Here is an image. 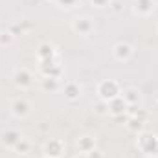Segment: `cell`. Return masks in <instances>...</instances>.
<instances>
[{"label": "cell", "mask_w": 158, "mask_h": 158, "mask_svg": "<svg viewBox=\"0 0 158 158\" xmlns=\"http://www.w3.org/2000/svg\"><path fill=\"white\" fill-rule=\"evenodd\" d=\"M136 149L145 156H158V134L147 131L136 134Z\"/></svg>", "instance_id": "6da1fadb"}, {"label": "cell", "mask_w": 158, "mask_h": 158, "mask_svg": "<svg viewBox=\"0 0 158 158\" xmlns=\"http://www.w3.org/2000/svg\"><path fill=\"white\" fill-rule=\"evenodd\" d=\"M96 94H98V98L101 101H107L109 103L110 99L118 98L119 94H121V85H119L116 79H103V81L98 83Z\"/></svg>", "instance_id": "7a4b0ae2"}, {"label": "cell", "mask_w": 158, "mask_h": 158, "mask_svg": "<svg viewBox=\"0 0 158 158\" xmlns=\"http://www.w3.org/2000/svg\"><path fill=\"white\" fill-rule=\"evenodd\" d=\"M37 63H39L40 77L61 79V76H63V66L59 63V57H55V59H44V61H37Z\"/></svg>", "instance_id": "3957f363"}, {"label": "cell", "mask_w": 158, "mask_h": 158, "mask_svg": "<svg viewBox=\"0 0 158 158\" xmlns=\"http://www.w3.org/2000/svg\"><path fill=\"white\" fill-rule=\"evenodd\" d=\"M112 55H114V59L119 61V63H127V61H131L132 55H134V46H132L131 42L119 40V42H116V44L112 46Z\"/></svg>", "instance_id": "277c9868"}, {"label": "cell", "mask_w": 158, "mask_h": 158, "mask_svg": "<svg viewBox=\"0 0 158 158\" xmlns=\"http://www.w3.org/2000/svg\"><path fill=\"white\" fill-rule=\"evenodd\" d=\"M64 149H66V145L61 138H50V140H46V143L42 147V153L48 158H61Z\"/></svg>", "instance_id": "5b68a950"}, {"label": "cell", "mask_w": 158, "mask_h": 158, "mask_svg": "<svg viewBox=\"0 0 158 158\" xmlns=\"http://www.w3.org/2000/svg\"><path fill=\"white\" fill-rule=\"evenodd\" d=\"M13 85L19 86V88H30L31 83H33V74L31 70H28L26 66H20L13 72Z\"/></svg>", "instance_id": "8992f818"}, {"label": "cell", "mask_w": 158, "mask_h": 158, "mask_svg": "<svg viewBox=\"0 0 158 158\" xmlns=\"http://www.w3.org/2000/svg\"><path fill=\"white\" fill-rule=\"evenodd\" d=\"M72 30L77 35H90L94 31V22L88 15H81V17H76L72 20Z\"/></svg>", "instance_id": "52a82bcc"}, {"label": "cell", "mask_w": 158, "mask_h": 158, "mask_svg": "<svg viewBox=\"0 0 158 158\" xmlns=\"http://www.w3.org/2000/svg\"><path fill=\"white\" fill-rule=\"evenodd\" d=\"M127 109H129V105H127V101L121 96H118V98H114V99L109 101V114L114 119L127 118Z\"/></svg>", "instance_id": "ba28073f"}, {"label": "cell", "mask_w": 158, "mask_h": 158, "mask_svg": "<svg viewBox=\"0 0 158 158\" xmlns=\"http://www.w3.org/2000/svg\"><path fill=\"white\" fill-rule=\"evenodd\" d=\"M20 138H22L20 131H17V129H6V131L0 132V145L6 147V149H13L19 143Z\"/></svg>", "instance_id": "9c48e42d"}, {"label": "cell", "mask_w": 158, "mask_h": 158, "mask_svg": "<svg viewBox=\"0 0 158 158\" xmlns=\"http://www.w3.org/2000/svg\"><path fill=\"white\" fill-rule=\"evenodd\" d=\"M9 109H11V114H13L15 118H19V119L30 116V112H31V105H30L24 98H17V99H13Z\"/></svg>", "instance_id": "30bf717a"}, {"label": "cell", "mask_w": 158, "mask_h": 158, "mask_svg": "<svg viewBox=\"0 0 158 158\" xmlns=\"http://www.w3.org/2000/svg\"><path fill=\"white\" fill-rule=\"evenodd\" d=\"M76 147H77V153H90L92 149L98 147L96 143V136L92 134H83L76 140Z\"/></svg>", "instance_id": "8fae6325"}, {"label": "cell", "mask_w": 158, "mask_h": 158, "mask_svg": "<svg viewBox=\"0 0 158 158\" xmlns=\"http://www.w3.org/2000/svg\"><path fill=\"white\" fill-rule=\"evenodd\" d=\"M119 96L127 101V105H140V101H142V92L136 86H125V88H121Z\"/></svg>", "instance_id": "7c38bea8"}, {"label": "cell", "mask_w": 158, "mask_h": 158, "mask_svg": "<svg viewBox=\"0 0 158 158\" xmlns=\"http://www.w3.org/2000/svg\"><path fill=\"white\" fill-rule=\"evenodd\" d=\"M81 92H83V88H81V85H79L77 81H68L63 86V94H64V98L68 101H77L79 98H81Z\"/></svg>", "instance_id": "4fadbf2b"}, {"label": "cell", "mask_w": 158, "mask_h": 158, "mask_svg": "<svg viewBox=\"0 0 158 158\" xmlns=\"http://www.w3.org/2000/svg\"><path fill=\"white\" fill-rule=\"evenodd\" d=\"M132 9H134L136 15L147 17V15H151L153 9H155V0H134V2H132Z\"/></svg>", "instance_id": "5bb4252c"}, {"label": "cell", "mask_w": 158, "mask_h": 158, "mask_svg": "<svg viewBox=\"0 0 158 158\" xmlns=\"http://www.w3.org/2000/svg\"><path fill=\"white\" fill-rule=\"evenodd\" d=\"M57 57V50L52 42H40L37 46V61H44V59H55Z\"/></svg>", "instance_id": "9a60e30c"}, {"label": "cell", "mask_w": 158, "mask_h": 158, "mask_svg": "<svg viewBox=\"0 0 158 158\" xmlns=\"http://www.w3.org/2000/svg\"><path fill=\"white\" fill-rule=\"evenodd\" d=\"M125 127H127V131H131L134 134H140V132L145 131V121L134 118V116H127L125 118Z\"/></svg>", "instance_id": "2e32d148"}, {"label": "cell", "mask_w": 158, "mask_h": 158, "mask_svg": "<svg viewBox=\"0 0 158 158\" xmlns=\"http://www.w3.org/2000/svg\"><path fill=\"white\" fill-rule=\"evenodd\" d=\"M59 86H61V83H59L57 77H42L40 79V88L44 92H55V90H59Z\"/></svg>", "instance_id": "e0dca14e"}, {"label": "cell", "mask_w": 158, "mask_h": 158, "mask_svg": "<svg viewBox=\"0 0 158 158\" xmlns=\"http://www.w3.org/2000/svg\"><path fill=\"white\" fill-rule=\"evenodd\" d=\"M30 149H31V142H30V140H26L24 136H22V138L19 140V143L13 147V151H15L17 155H28V153H30Z\"/></svg>", "instance_id": "ac0fdd59"}, {"label": "cell", "mask_w": 158, "mask_h": 158, "mask_svg": "<svg viewBox=\"0 0 158 158\" xmlns=\"http://www.w3.org/2000/svg\"><path fill=\"white\" fill-rule=\"evenodd\" d=\"M30 28H31L30 22H15V24H11L7 30H9L15 37H19V35H22V33H24L26 30H30Z\"/></svg>", "instance_id": "d6986e66"}, {"label": "cell", "mask_w": 158, "mask_h": 158, "mask_svg": "<svg viewBox=\"0 0 158 158\" xmlns=\"http://www.w3.org/2000/svg\"><path fill=\"white\" fill-rule=\"evenodd\" d=\"M15 42V35L9 30H2L0 31V46H11Z\"/></svg>", "instance_id": "ffe728a7"}, {"label": "cell", "mask_w": 158, "mask_h": 158, "mask_svg": "<svg viewBox=\"0 0 158 158\" xmlns=\"http://www.w3.org/2000/svg\"><path fill=\"white\" fill-rule=\"evenodd\" d=\"M94 110H96V114H109V103L99 99V101L94 105Z\"/></svg>", "instance_id": "44dd1931"}, {"label": "cell", "mask_w": 158, "mask_h": 158, "mask_svg": "<svg viewBox=\"0 0 158 158\" xmlns=\"http://www.w3.org/2000/svg\"><path fill=\"white\" fill-rule=\"evenodd\" d=\"M110 2H112V0H90V4H92L94 7H98V9L109 7V6H110Z\"/></svg>", "instance_id": "7402d4cb"}, {"label": "cell", "mask_w": 158, "mask_h": 158, "mask_svg": "<svg viewBox=\"0 0 158 158\" xmlns=\"http://www.w3.org/2000/svg\"><path fill=\"white\" fill-rule=\"evenodd\" d=\"M109 7H110L114 13H121V9H123V2H121V0H112Z\"/></svg>", "instance_id": "603a6c76"}, {"label": "cell", "mask_w": 158, "mask_h": 158, "mask_svg": "<svg viewBox=\"0 0 158 158\" xmlns=\"http://www.w3.org/2000/svg\"><path fill=\"white\" fill-rule=\"evenodd\" d=\"M86 155H88V158H105V153H103L101 149H98V147H96V149H92V151H90V153H86Z\"/></svg>", "instance_id": "cb8c5ba5"}, {"label": "cell", "mask_w": 158, "mask_h": 158, "mask_svg": "<svg viewBox=\"0 0 158 158\" xmlns=\"http://www.w3.org/2000/svg\"><path fill=\"white\" fill-rule=\"evenodd\" d=\"M57 4H61V6H64V7H72V6L77 4V0H57Z\"/></svg>", "instance_id": "d4e9b609"}, {"label": "cell", "mask_w": 158, "mask_h": 158, "mask_svg": "<svg viewBox=\"0 0 158 158\" xmlns=\"http://www.w3.org/2000/svg\"><path fill=\"white\" fill-rule=\"evenodd\" d=\"M74 158H88V155H86V153H77Z\"/></svg>", "instance_id": "484cf974"}, {"label": "cell", "mask_w": 158, "mask_h": 158, "mask_svg": "<svg viewBox=\"0 0 158 158\" xmlns=\"http://www.w3.org/2000/svg\"><path fill=\"white\" fill-rule=\"evenodd\" d=\"M17 158H30L28 155H17Z\"/></svg>", "instance_id": "4316f807"}, {"label": "cell", "mask_w": 158, "mask_h": 158, "mask_svg": "<svg viewBox=\"0 0 158 158\" xmlns=\"http://www.w3.org/2000/svg\"><path fill=\"white\" fill-rule=\"evenodd\" d=\"M145 158H156V156H145Z\"/></svg>", "instance_id": "83f0119b"}, {"label": "cell", "mask_w": 158, "mask_h": 158, "mask_svg": "<svg viewBox=\"0 0 158 158\" xmlns=\"http://www.w3.org/2000/svg\"><path fill=\"white\" fill-rule=\"evenodd\" d=\"M156 31H158V26H156Z\"/></svg>", "instance_id": "f1b7e54d"}, {"label": "cell", "mask_w": 158, "mask_h": 158, "mask_svg": "<svg viewBox=\"0 0 158 158\" xmlns=\"http://www.w3.org/2000/svg\"><path fill=\"white\" fill-rule=\"evenodd\" d=\"M42 158H48V156H42Z\"/></svg>", "instance_id": "f546056e"}, {"label": "cell", "mask_w": 158, "mask_h": 158, "mask_svg": "<svg viewBox=\"0 0 158 158\" xmlns=\"http://www.w3.org/2000/svg\"><path fill=\"white\" fill-rule=\"evenodd\" d=\"M156 103H158V99H156Z\"/></svg>", "instance_id": "4dcf8cb0"}]
</instances>
